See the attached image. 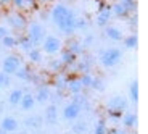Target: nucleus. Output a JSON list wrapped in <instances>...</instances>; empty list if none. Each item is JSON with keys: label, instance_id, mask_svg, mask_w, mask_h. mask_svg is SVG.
<instances>
[{"label": "nucleus", "instance_id": "32", "mask_svg": "<svg viewBox=\"0 0 148 134\" xmlns=\"http://www.w3.org/2000/svg\"><path fill=\"white\" fill-rule=\"evenodd\" d=\"M61 66H63L61 60H53V61H50V65H48V68H50V70H53V71H58Z\"/></svg>", "mask_w": 148, "mask_h": 134}, {"label": "nucleus", "instance_id": "1", "mask_svg": "<svg viewBox=\"0 0 148 134\" xmlns=\"http://www.w3.org/2000/svg\"><path fill=\"white\" fill-rule=\"evenodd\" d=\"M52 19L55 21V24L58 26V29L64 34H73L76 31L74 26V21H76V16H74L73 10L68 8L66 5H55L52 8Z\"/></svg>", "mask_w": 148, "mask_h": 134}, {"label": "nucleus", "instance_id": "23", "mask_svg": "<svg viewBox=\"0 0 148 134\" xmlns=\"http://www.w3.org/2000/svg\"><path fill=\"white\" fill-rule=\"evenodd\" d=\"M68 87H69V90L71 92H74V94H79L84 87H82V84H81V81H79V78L77 79H73V81H68Z\"/></svg>", "mask_w": 148, "mask_h": 134}, {"label": "nucleus", "instance_id": "4", "mask_svg": "<svg viewBox=\"0 0 148 134\" xmlns=\"http://www.w3.org/2000/svg\"><path fill=\"white\" fill-rule=\"evenodd\" d=\"M19 66H21V61H19V58L16 55H8L2 61V71L5 75H15Z\"/></svg>", "mask_w": 148, "mask_h": 134}, {"label": "nucleus", "instance_id": "15", "mask_svg": "<svg viewBox=\"0 0 148 134\" xmlns=\"http://www.w3.org/2000/svg\"><path fill=\"white\" fill-rule=\"evenodd\" d=\"M56 115H58V110H56V105H53V104L45 110V118H47L48 123H55V121H56Z\"/></svg>", "mask_w": 148, "mask_h": 134}, {"label": "nucleus", "instance_id": "5", "mask_svg": "<svg viewBox=\"0 0 148 134\" xmlns=\"http://www.w3.org/2000/svg\"><path fill=\"white\" fill-rule=\"evenodd\" d=\"M60 48H61V41L58 37H55V36H45V39H44V50L45 52L53 55V53L60 52Z\"/></svg>", "mask_w": 148, "mask_h": 134}, {"label": "nucleus", "instance_id": "22", "mask_svg": "<svg viewBox=\"0 0 148 134\" xmlns=\"http://www.w3.org/2000/svg\"><path fill=\"white\" fill-rule=\"evenodd\" d=\"M124 45H126V48H129V50H134V48H137L138 45V37L134 34V36H129V37H126V41H124Z\"/></svg>", "mask_w": 148, "mask_h": 134}, {"label": "nucleus", "instance_id": "7", "mask_svg": "<svg viewBox=\"0 0 148 134\" xmlns=\"http://www.w3.org/2000/svg\"><path fill=\"white\" fill-rule=\"evenodd\" d=\"M127 107V100L122 95H114L111 97L110 102H108V108L110 110H116V112H122L124 108Z\"/></svg>", "mask_w": 148, "mask_h": 134}, {"label": "nucleus", "instance_id": "14", "mask_svg": "<svg viewBox=\"0 0 148 134\" xmlns=\"http://www.w3.org/2000/svg\"><path fill=\"white\" fill-rule=\"evenodd\" d=\"M130 8L127 7L124 2H119V3H114V7H113V11H114L116 16H126L127 13H129Z\"/></svg>", "mask_w": 148, "mask_h": 134}, {"label": "nucleus", "instance_id": "12", "mask_svg": "<svg viewBox=\"0 0 148 134\" xmlns=\"http://www.w3.org/2000/svg\"><path fill=\"white\" fill-rule=\"evenodd\" d=\"M50 97H52V92H50L47 87H39V90H37L34 99H36L37 102H40V104H45V102H48Z\"/></svg>", "mask_w": 148, "mask_h": 134}, {"label": "nucleus", "instance_id": "33", "mask_svg": "<svg viewBox=\"0 0 148 134\" xmlns=\"http://www.w3.org/2000/svg\"><path fill=\"white\" fill-rule=\"evenodd\" d=\"M8 34H10L8 28H7V26H2V24H0V39H3L5 36H8Z\"/></svg>", "mask_w": 148, "mask_h": 134}, {"label": "nucleus", "instance_id": "31", "mask_svg": "<svg viewBox=\"0 0 148 134\" xmlns=\"http://www.w3.org/2000/svg\"><path fill=\"white\" fill-rule=\"evenodd\" d=\"M74 26H76V29H85V28H87V21H85L84 18H76Z\"/></svg>", "mask_w": 148, "mask_h": 134}, {"label": "nucleus", "instance_id": "19", "mask_svg": "<svg viewBox=\"0 0 148 134\" xmlns=\"http://www.w3.org/2000/svg\"><path fill=\"white\" fill-rule=\"evenodd\" d=\"M121 118L124 119L126 128H135L137 126V115H135V113H127V115L121 116Z\"/></svg>", "mask_w": 148, "mask_h": 134}, {"label": "nucleus", "instance_id": "37", "mask_svg": "<svg viewBox=\"0 0 148 134\" xmlns=\"http://www.w3.org/2000/svg\"><path fill=\"white\" fill-rule=\"evenodd\" d=\"M45 2H48V0H45Z\"/></svg>", "mask_w": 148, "mask_h": 134}, {"label": "nucleus", "instance_id": "17", "mask_svg": "<svg viewBox=\"0 0 148 134\" xmlns=\"http://www.w3.org/2000/svg\"><path fill=\"white\" fill-rule=\"evenodd\" d=\"M129 94H130V100H132L134 104H137L138 102V81L137 79L132 81V84H130V87H129Z\"/></svg>", "mask_w": 148, "mask_h": 134}, {"label": "nucleus", "instance_id": "3", "mask_svg": "<svg viewBox=\"0 0 148 134\" xmlns=\"http://www.w3.org/2000/svg\"><path fill=\"white\" fill-rule=\"evenodd\" d=\"M27 37L32 41L34 45L40 44L42 41L45 39V29L42 24H39V23H32V24H29V28H27Z\"/></svg>", "mask_w": 148, "mask_h": 134}, {"label": "nucleus", "instance_id": "34", "mask_svg": "<svg viewBox=\"0 0 148 134\" xmlns=\"http://www.w3.org/2000/svg\"><path fill=\"white\" fill-rule=\"evenodd\" d=\"M106 134H126V131H122V129H111L110 133Z\"/></svg>", "mask_w": 148, "mask_h": 134}, {"label": "nucleus", "instance_id": "29", "mask_svg": "<svg viewBox=\"0 0 148 134\" xmlns=\"http://www.w3.org/2000/svg\"><path fill=\"white\" fill-rule=\"evenodd\" d=\"M10 84V76L5 75L3 71H0V87H7Z\"/></svg>", "mask_w": 148, "mask_h": 134}, {"label": "nucleus", "instance_id": "8", "mask_svg": "<svg viewBox=\"0 0 148 134\" xmlns=\"http://www.w3.org/2000/svg\"><path fill=\"white\" fill-rule=\"evenodd\" d=\"M7 23L11 28H15V29H23V28L26 26V19L23 18L19 13H11L7 18Z\"/></svg>", "mask_w": 148, "mask_h": 134}, {"label": "nucleus", "instance_id": "13", "mask_svg": "<svg viewBox=\"0 0 148 134\" xmlns=\"http://www.w3.org/2000/svg\"><path fill=\"white\" fill-rule=\"evenodd\" d=\"M110 18H111V11L108 8H101L100 13H98V18H97V24L98 26H105V24H108Z\"/></svg>", "mask_w": 148, "mask_h": 134}, {"label": "nucleus", "instance_id": "11", "mask_svg": "<svg viewBox=\"0 0 148 134\" xmlns=\"http://www.w3.org/2000/svg\"><path fill=\"white\" fill-rule=\"evenodd\" d=\"M23 110H31V108L36 105V99H34L32 94H23L21 97V102H19Z\"/></svg>", "mask_w": 148, "mask_h": 134}, {"label": "nucleus", "instance_id": "10", "mask_svg": "<svg viewBox=\"0 0 148 134\" xmlns=\"http://www.w3.org/2000/svg\"><path fill=\"white\" fill-rule=\"evenodd\" d=\"M105 34H106V37H110L111 41H114V42H119L122 39V32L114 26H106L105 28Z\"/></svg>", "mask_w": 148, "mask_h": 134}, {"label": "nucleus", "instance_id": "20", "mask_svg": "<svg viewBox=\"0 0 148 134\" xmlns=\"http://www.w3.org/2000/svg\"><path fill=\"white\" fill-rule=\"evenodd\" d=\"M18 44H19V47H21V48H23V50H24L26 53L29 52V50H32L34 47H36V45L32 44V41H31V39L27 37V36H26V37H19Z\"/></svg>", "mask_w": 148, "mask_h": 134}, {"label": "nucleus", "instance_id": "6", "mask_svg": "<svg viewBox=\"0 0 148 134\" xmlns=\"http://www.w3.org/2000/svg\"><path fill=\"white\" fill-rule=\"evenodd\" d=\"M81 112H82V107H81V105L76 104V102H69V104L64 107V110H63V118L68 119V121H73V119L79 118Z\"/></svg>", "mask_w": 148, "mask_h": 134}, {"label": "nucleus", "instance_id": "21", "mask_svg": "<svg viewBox=\"0 0 148 134\" xmlns=\"http://www.w3.org/2000/svg\"><path fill=\"white\" fill-rule=\"evenodd\" d=\"M27 57H29V60L32 61V63H40L42 61V53L39 48H32V50H29L27 52Z\"/></svg>", "mask_w": 148, "mask_h": 134}, {"label": "nucleus", "instance_id": "16", "mask_svg": "<svg viewBox=\"0 0 148 134\" xmlns=\"http://www.w3.org/2000/svg\"><path fill=\"white\" fill-rule=\"evenodd\" d=\"M42 124V118L37 115H32L26 119V128H31V129H37V128H40Z\"/></svg>", "mask_w": 148, "mask_h": 134}, {"label": "nucleus", "instance_id": "26", "mask_svg": "<svg viewBox=\"0 0 148 134\" xmlns=\"http://www.w3.org/2000/svg\"><path fill=\"white\" fill-rule=\"evenodd\" d=\"M106 126H105V121L103 119H100L98 123H97V126L93 128V133L92 134H106Z\"/></svg>", "mask_w": 148, "mask_h": 134}, {"label": "nucleus", "instance_id": "9", "mask_svg": "<svg viewBox=\"0 0 148 134\" xmlns=\"http://www.w3.org/2000/svg\"><path fill=\"white\" fill-rule=\"evenodd\" d=\"M0 129L5 131V133H13V131L18 129V121L13 116H5L0 123Z\"/></svg>", "mask_w": 148, "mask_h": 134}, {"label": "nucleus", "instance_id": "27", "mask_svg": "<svg viewBox=\"0 0 148 134\" xmlns=\"http://www.w3.org/2000/svg\"><path fill=\"white\" fill-rule=\"evenodd\" d=\"M15 75L18 76L19 79H29V78H31V73H29V70H27V68H21V66L18 68V71H16Z\"/></svg>", "mask_w": 148, "mask_h": 134}, {"label": "nucleus", "instance_id": "24", "mask_svg": "<svg viewBox=\"0 0 148 134\" xmlns=\"http://www.w3.org/2000/svg\"><path fill=\"white\" fill-rule=\"evenodd\" d=\"M74 60H76V53H73L71 50H66V52H63V55H61V63H74Z\"/></svg>", "mask_w": 148, "mask_h": 134}, {"label": "nucleus", "instance_id": "25", "mask_svg": "<svg viewBox=\"0 0 148 134\" xmlns=\"http://www.w3.org/2000/svg\"><path fill=\"white\" fill-rule=\"evenodd\" d=\"M0 41H2V45H3V47H15L16 44H18V39H15V37H11L10 34H8V36H5L3 39H0Z\"/></svg>", "mask_w": 148, "mask_h": 134}, {"label": "nucleus", "instance_id": "28", "mask_svg": "<svg viewBox=\"0 0 148 134\" xmlns=\"http://www.w3.org/2000/svg\"><path fill=\"white\" fill-rule=\"evenodd\" d=\"M92 76H89V75H82L81 78H79V81H81V84H82V87H90L92 86Z\"/></svg>", "mask_w": 148, "mask_h": 134}, {"label": "nucleus", "instance_id": "30", "mask_svg": "<svg viewBox=\"0 0 148 134\" xmlns=\"http://www.w3.org/2000/svg\"><path fill=\"white\" fill-rule=\"evenodd\" d=\"M85 123H77V124H74L73 126V133L74 134H84L85 133Z\"/></svg>", "mask_w": 148, "mask_h": 134}, {"label": "nucleus", "instance_id": "35", "mask_svg": "<svg viewBox=\"0 0 148 134\" xmlns=\"http://www.w3.org/2000/svg\"><path fill=\"white\" fill-rule=\"evenodd\" d=\"M92 41H93V36H87V39H85V44H90Z\"/></svg>", "mask_w": 148, "mask_h": 134}, {"label": "nucleus", "instance_id": "36", "mask_svg": "<svg viewBox=\"0 0 148 134\" xmlns=\"http://www.w3.org/2000/svg\"><path fill=\"white\" fill-rule=\"evenodd\" d=\"M0 2H2V3H8V2H10V0H0Z\"/></svg>", "mask_w": 148, "mask_h": 134}, {"label": "nucleus", "instance_id": "18", "mask_svg": "<svg viewBox=\"0 0 148 134\" xmlns=\"http://www.w3.org/2000/svg\"><path fill=\"white\" fill-rule=\"evenodd\" d=\"M21 97H23V90L21 89H15L10 92V97H8V102L11 105H19L21 102Z\"/></svg>", "mask_w": 148, "mask_h": 134}, {"label": "nucleus", "instance_id": "2", "mask_svg": "<svg viewBox=\"0 0 148 134\" xmlns=\"http://www.w3.org/2000/svg\"><path fill=\"white\" fill-rule=\"evenodd\" d=\"M121 57H122V52L119 48H108V50H105V52L101 53L100 61H101L103 66L110 68V66H114L119 60H121Z\"/></svg>", "mask_w": 148, "mask_h": 134}]
</instances>
